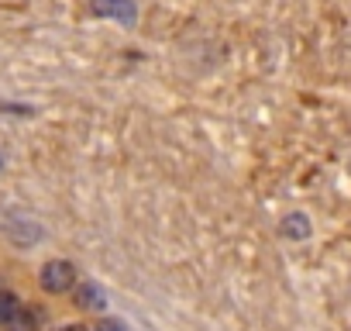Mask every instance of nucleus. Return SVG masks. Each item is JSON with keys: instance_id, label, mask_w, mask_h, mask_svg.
Masks as SVG:
<instances>
[{"instance_id": "nucleus-1", "label": "nucleus", "mask_w": 351, "mask_h": 331, "mask_svg": "<svg viewBox=\"0 0 351 331\" xmlns=\"http://www.w3.org/2000/svg\"><path fill=\"white\" fill-rule=\"evenodd\" d=\"M73 279H76V269H73L69 262H62V259L42 266V286H45L49 293H62V290H69Z\"/></svg>"}, {"instance_id": "nucleus-2", "label": "nucleus", "mask_w": 351, "mask_h": 331, "mask_svg": "<svg viewBox=\"0 0 351 331\" xmlns=\"http://www.w3.org/2000/svg\"><path fill=\"white\" fill-rule=\"evenodd\" d=\"M93 11L100 18H117L121 25H134V18H138L134 0H93Z\"/></svg>"}, {"instance_id": "nucleus-3", "label": "nucleus", "mask_w": 351, "mask_h": 331, "mask_svg": "<svg viewBox=\"0 0 351 331\" xmlns=\"http://www.w3.org/2000/svg\"><path fill=\"white\" fill-rule=\"evenodd\" d=\"M310 231H313V228H310V218H306V214L293 211V214L282 218V235H286V238H296V242H300V238H310Z\"/></svg>"}, {"instance_id": "nucleus-4", "label": "nucleus", "mask_w": 351, "mask_h": 331, "mask_svg": "<svg viewBox=\"0 0 351 331\" xmlns=\"http://www.w3.org/2000/svg\"><path fill=\"white\" fill-rule=\"evenodd\" d=\"M76 300H80L83 307H90V310H100V307H107V297H104V290H100V286H93V283H83V286L76 290Z\"/></svg>"}, {"instance_id": "nucleus-5", "label": "nucleus", "mask_w": 351, "mask_h": 331, "mask_svg": "<svg viewBox=\"0 0 351 331\" xmlns=\"http://www.w3.org/2000/svg\"><path fill=\"white\" fill-rule=\"evenodd\" d=\"M18 310H21V304L14 293H0V321H14Z\"/></svg>"}, {"instance_id": "nucleus-6", "label": "nucleus", "mask_w": 351, "mask_h": 331, "mask_svg": "<svg viewBox=\"0 0 351 331\" xmlns=\"http://www.w3.org/2000/svg\"><path fill=\"white\" fill-rule=\"evenodd\" d=\"M97 331H128V328H124V321H117V317H104Z\"/></svg>"}, {"instance_id": "nucleus-7", "label": "nucleus", "mask_w": 351, "mask_h": 331, "mask_svg": "<svg viewBox=\"0 0 351 331\" xmlns=\"http://www.w3.org/2000/svg\"><path fill=\"white\" fill-rule=\"evenodd\" d=\"M66 331H86V328H83V324H69Z\"/></svg>"}]
</instances>
